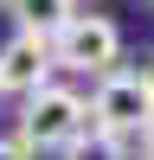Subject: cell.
Returning a JSON list of instances; mask_svg holds the SVG:
<instances>
[{
    "label": "cell",
    "instance_id": "6da1fadb",
    "mask_svg": "<svg viewBox=\"0 0 154 160\" xmlns=\"http://www.w3.org/2000/svg\"><path fill=\"white\" fill-rule=\"evenodd\" d=\"M77 135H90V102L77 96V90L45 83L38 96H26V109H19V141H26L32 154H45V148H71Z\"/></svg>",
    "mask_w": 154,
    "mask_h": 160
},
{
    "label": "cell",
    "instance_id": "7a4b0ae2",
    "mask_svg": "<svg viewBox=\"0 0 154 160\" xmlns=\"http://www.w3.org/2000/svg\"><path fill=\"white\" fill-rule=\"evenodd\" d=\"M90 128H103V135H116V141L148 135V128H154V96L141 90L135 71H109V77H96V96H90Z\"/></svg>",
    "mask_w": 154,
    "mask_h": 160
},
{
    "label": "cell",
    "instance_id": "3957f363",
    "mask_svg": "<svg viewBox=\"0 0 154 160\" xmlns=\"http://www.w3.org/2000/svg\"><path fill=\"white\" fill-rule=\"evenodd\" d=\"M51 58H58V71H96V77H109L116 58H122V26L103 19V13H77L51 38Z\"/></svg>",
    "mask_w": 154,
    "mask_h": 160
},
{
    "label": "cell",
    "instance_id": "277c9868",
    "mask_svg": "<svg viewBox=\"0 0 154 160\" xmlns=\"http://www.w3.org/2000/svg\"><path fill=\"white\" fill-rule=\"evenodd\" d=\"M51 71H58L51 38H38V32H13L7 45H0V96H38V90L51 83Z\"/></svg>",
    "mask_w": 154,
    "mask_h": 160
},
{
    "label": "cell",
    "instance_id": "5b68a950",
    "mask_svg": "<svg viewBox=\"0 0 154 160\" xmlns=\"http://www.w3.org/2000/svg\"><path fill=\"white\" fill-rule=\"evenodd\" d=\"M13 19H19V32L58 38L64 26L77 19V0H13Z\"/></svg>",
    "mask_w": 154,
    "mask_h": 160
},
{
    "label": "cell",
    "instance_id": "8992f818",
    "mask_svg": "<svg viewBox=\"0 0 154 160\" xmlns=\"http://www.w3.org/2000/svg\"><path fill=\"white\" fill-rule=\"evenodd\" d=\"M64 160H122V141L103 135V128H90V135H77L71 148H64Z\"/></svg>",
    "mask_w": 154,
    "mask_h": 160
},
{
    "label": "cell",
    "instance_id": "52a82bcc",
    "mask_svg": "<svg viewBox=\"0 0 154 160\" xmlns=\"http://www.w3.org/2000/svg\"><path fill=\"white\" fill-rule=\"evenodd\" d=\"M0 160H32V148H26L19 135H7V141H0Z\"/></svg>",
    "mask_w": 154,
    "mask_h": 160
},
{
    "label": "cell",
    "instance_id": "ba28073f",
    "mask_svg": "<svg viewBox=\"0 0 154 160\" xmlns=\"http://www.w3.org/2000/svg\"><path fill=\"white\" fill-rule=\"evenodd\" d=\"M135 77H141V90L154 96V51H141V64H135Z\"/></svg>",
    "mask_w": 154,
    "mask_h": 160
},
{
    "label": "cell",
    "instance_id": "9c48e42d",
    "mask_svg": "<svg viewBox=\"0 0 154 160\" xmlns=\"http://www.w3.org/2000/svg\"><path fill=\"white\" fill-rule=\"evenodd\" d=\"M141 154H148V160H154V128H148V135H141Z\"/></svg>",
    "mask_w": 154,
    "mask_h": 160
},
{
    "label": "cell",
    "instance_id": "30bf717a",
    "mask_svg": "<svg viewBox=\"0 0 154 160\" xmlns=\"http://www.w3.org/2000/svg\"><path fill=\"white\" fill-rule=\"evenodd\" d=\"M7 7H13V0H7Z\"/></svg>",
    "mask_w": 154,
    "mask_h": 160
},
{
    "label": "cell",
    "instance_id": "8fae6325",
    "mask_svg": "<svg viewBox=\"0 0 154 160\" xmlns=\"http://www.w3.org/2000/svg\"><path fill=\"white\" fill-rule=\"evenodd\" d=\"M148 7H154V0H148Z\"/></svg>",
    "mask_w": 154,
    "mask_h": 160
}]
</instances>
